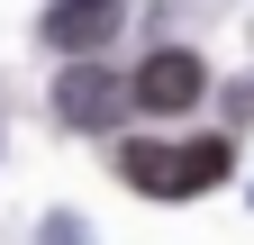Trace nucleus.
Segmentation results:
<instances>
[{"label":"nucleus","instance_id":"nucleus-1","mask_svg":"<svg viewBox=\"0 0 254 245\" xmlns=\"http://www.w3.org/2000/svg\"><path fill=\"white\" fill-rule=\"evenodd\" d=\"M227 173H236V145H227V136H190V145L136 136V145H118V182L145 191V200H200V191H218Z\"/></svg>","mask_w":254,"mask_h":245},{"label":"nucleus","instance_id":"nucleus-4","mask_svg":"<svg viewBox=\"0 0 254 245\" xmlns=\"http://www.w3.org/2000/svg\"><path fill=\"white\" fill-rule=\"evenodd\" d=\"M118 0H55V9L37 18V46L46 55H109V37H118Z\"/></svg>","mask_w":254,"mask_h":245},{"label":"nucleus","instance_id":"nucleus-3","mask_svg":"<svg viewBox=\"0 0 254 245\" xmlns=\"http://www.w3.org/2000/svg\"><path fill=\"white\" fill-rule=\"evenodd\" d=\"M209 91V64L190 46H154L145 64H136V82H127V109H145V118H182L190 100Z\"/></svg>","mask_w":254,"mask_h":245},{"label":"nucleus","instance_id":"nucleus-5","mask_svg":"<svg viewBox=\"0 0 254 245\" xmlns=\"http://www.w3.org/2000/svg\"><path fill=\"white\" fill-rule=\"evenodd\" d=\"M37 245H91V236H82V218H73V209H55V218L37 227Z\"/></svg>","mask_w":254,"mask_h":245},{"label":"nucleus","instance_id":"nucleus-2","mask_svg":"<svg viewBox=\"0 0 254 245\" xmlns=\"http://www.w3.org/2000/svg\"><path fill=\"white\" fill-rule=\"evenodd\" d=\"M118 109H127V82L100 64V55H64V73H55V118H64V127L109 136V127H118Z\"/></svg>","mask_w":254,"mask_h":245}]
</instances>
